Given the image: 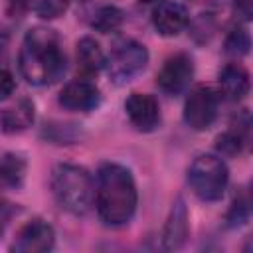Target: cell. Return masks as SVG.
<instances>
[{
	"label": "cell",
	"mask_w": 253,
	"mask_h": 253,
	"mask_svg": "<svg viewBox=\"0 0 253 253\" xmlns=\"http://www.w3.org/2000/svg\"><path fill=\"white\" fill-rule=\"evenodd\" d=\"M65 51L55 30L43 26L28 30L20 47V71L28 83L51 85L65 73Z\"/></svg>",
	"instance_id": "cell-1"
},
{
	"label": "cell",
	"mask_w": 253,
	"mask_h": 253,
	"mask_svg": "<svg viewBox=\"0 0 253 253\" xmlns=\"http://www.w3.org/2000/svg\"><path fill=\"white\" fill-rule=\"evenodd\" d=\"M138 202L136 184L128 168L107 162L97 172L95 206L99 217L113 227L125 225L134 215Z\"/></svg>",
	"instance_id": "cell-2"
},
{
	"label": "cell",
	"mask_w": 253,
	"mask_h": 253,
	"mask_svg": "<svg viewBox=\"0 0 253 253\" xmlns=\"http://www.w3.org/2000/svg\"><path fill=\"white\" fill-rule=\"evenodd\" d=\"M51 192L55 202L73 215H83L95 202L91 174L77 164H57L51 172Z\"/></svg>",
	"instance_id": "cell-3"
},
{
	"label": "cell",
	"mask_w": 253,
	"mask_h": 253,
	"mask_svg": "<svg viewBox=\"0 0 253 253\" xmlns=\"http://www.w3.org/2000/svg\"><path fill=\"white\" fill-rule=\"evenodd\" d=\"M227 166L215 154H200L188 168V182L204 202H217L227 188Z\"/></svg>",
	"instance_id": "cell-4"
},
{
	"label": "cell",
	"mask_w": 253,
	"mask_h": 253,
	"mask_svg": "<svg viewBox=\"0 0 253 253\" xmlns=\"http://www.w3.org/2000/svg\"><path fill=\"white\" fill-rule=\"evenodd\" d=\"M148 63V49L136 40H121L111 49L109 59L105 61L109 77L117 85L132 81L138 73L144 71Z\"/></svg>",
	"instance_id": "cell-5"
},
{
	"label": "cell",
	"mask_w": 253,
	"mask_h": 253,
	"mask_svg": "<svg viewBox=\"0 0 253 253\" xmlns=\"http://www.w3.org/2000/svg\"><path fill=\"white\" fill-rule=\"evenodd\" d=\"M219 93L210 85L194 87L184 103V121L194 130H208L217 119Z\"/></svg>",
	"instance_id": "cell-6"
},
{
	"label": "cell",
	"mask_w": 253,
	"mask_h": 253,
	"mask_svg": "<svg viewBox=\"0 0 253 253\" xmlns=\"http://www.w3.org/2000/svg\"><path fill=\"white\" fill-rule=\"evenodd\" d=\"M194 77V61L188 53H174L170 55L160 71L156 73V85L166 95H178L188 89L190 81Z\"/></svg>",
	"instance_id": "cell-7"
},
{
	"label": "cell",
	"mask_w": 253,
	"mask_h": 253,
	"mask_svg": "<svg viewBox=\"0 0 253 253\" xmlns=\"http://www.w3.org/2000/svg\"><path fill=\"white\" fill-rule=\"evenodd\" d=\"M53 243H55L53 227L47 221L36 217L18 229L10 249L18 253H43V251H49Z\"/></svg>",
	"instance_id": "cell-8"
},
{
	"label": "cell",
	"mask_w": 253,
	"mask_h": 253,
	"mask_svg": "<svg viewBox=\"0 0 253 253\" xmlns=\"http://www.w3.org/2000/svg\"><path fill=\"white\" fill-rule=\"evenodd\" d=\"M130 125L140 132H150L160 125V105L148 93H130L125 101Z\"/></svg>",
	"instance_id": "cell-9"
},
{
	"label": "cell",
	"mask_w": 253,
	"mask_h": 253,
	"mask_svg": "<svg viewBox=\"0 0 253 253\" xmlns=\"http://www.w3.org/2000/svg\"><path fill=\"white\" fill-rule=\"evenodd\" d=\"M190 22V14L184 4L176 0H160L152 10V24L160 36H178Z\"/></svg>",
	"instance_id": "cell-10"
},
{
	"label": "cell",
	"mask_w": 253,
	"mask_h": 253,
	"mask_svg": "<svg viewBox=\"0 0 253 253\" xmlns=\"http://www.w3.org/2000/svg\"><path fill=\"white\" fill-rule=\"evenodd\" d=\"M101 103V91L89 79H75L59 93V105L67 111H93Z\"/></svg>",
	"instance_id": "cell-11"
},
{
	"label": "cell",
	"mask_w": 253,
	"mask_h": 253,
	"mask_svg": "<svg viewBox=\"0 0 253 253\" xmlns=\"http://www.w3.org/2000/svg\"><path fill=\"white\" fill-rule=\"evenodd\" d=\"M190 235V217H188V208L182 198H178L168 213L164 233H162V245L164 249H180Z\"/></svg>",
	"instance_id": "cell-12"
},
{
	"label": "cell",
	"mask_w": 253,
	"mask_h": 253,
	"mask_svg": "<svg viewBox=\"0 0 253 253\" xmlns=\"http://www.w3.org/2000/svg\"><path fill=\"white\" fill-rule=\"evenodd\" d=\"M36 119V107L34 101L28 97H22L16 105L0 111V128L8 134L22 132L34 125Z\"/></svg>",
	"instance_id": "cell-13"
},
{
	"label": "cell",
	"mask_w": 253,
	"mask_h": 253,
	"mask_svg": "<svg viewBox=\"0 0 253 253\" xmlns=\"http://www.w3.org/2000/svg\"><path fill=\"white\" fill-rule=\"evenodd\" d=\"M249 71L241 63H225L219 71V89L229 101H241L249 93Z\"/></svg>",
	"instance_id": "cell-14"
},
{
	"label": "cell",
	"mask_w": 253,
	"mask_h": 253,
	"mask_svg": "<svg viewBox=\"0 0 253 253\" xmlns=\"http://www.w3.org/2000/svg\"><path fill=\"white\" fill-rule=\"evenodd\" d=\"M77 69L81 75L85 77H93L97 75L103 67H105V53L99 45V42H95L93 38H81L77 42Z\"/></svg>",
	"instance_id": "cell-15"
},
{
	"label": "cell",
	"mask_w": 253,
	"mask_h": 253,
	"mask_svg": "<svg viewBox=\"0 0 253 253\" xmlns=\"http://www.w3.org/2000/svg\"><path fill=\"white\" fill-rule=\"evenodd\" d=\"M26 160L16 152H6L0 158V190H16L26 178Z\"/></svg>",
	"instance_id": "cell-16"
},
{
	"label": "cell",
	"mask_w": 253,
	"mask_h": 253,
	"mask_svg": "<svg viewBox=\"0 0 253 253\" xmlns=\"http://www.w3.org/2000/svg\"><path fill=\"white\" fill-rule=\"evenodd\" d=\"M125 20V14L121 8L117 6H103L95 12L93 20H91V26L101 32V34H109V32H115Z\"/></svg>",
	"instance_id": "cell-17"
},
{
	"label": "cell",
	"mask_w": 253,
	"mask_h": 253,
	"mask_svg": "<svg viewBox=\"0 0 253 253\" xmlns=\"http://www.w3.org/2000/svg\"><path fill=\"white\" fill-rule=\"evenodd\" d=\"M251 38L245 28H233L225 38V51L233 57H243L249 53Z\"/></svg>",
	"instance_id": "cell-18"
},
{
	"label": "cell",
	"mask_w": 253,
	"mask_h": 253,
	"mask_svg": "<svg viewBox=\"0 0 253 253\" xmlns=\"http://www.w3.org/2000/svg\"><path fill=\"white\" fill-rule=\"evenodd\" d=\"M34 12L43 20H55L69 8V0H34Z\"/></svg>",
	"instance_id": "cell-19"
},
{
	"label": "cell",
	"mask_w": 253,
	"mask_h": 253,
	"mask_svg": "<svg viewBox=\"0 0 253 253\" xmlns=\"http://www.w3.org/2000/svg\"><path fill=\"white\" fill-rule=\"evenodd\" d=\"M247 217H249V202H247L245 198H237V200L231 204V208H229V211H227V215H225L227 227H237V225L245 223Z\"/></svg>",
	"instance_id": "cell-20"
},
{
	"label": "cell",
	"mask_w": 253,
	"mask_h": 253,
	"mask_svg": "<svg viewBox=\"0 0 253 253\" xmlns=\"http://www.w3.org/2000/svg\"><path fill=\"white\" fill-rule=\"evenodd\" d=\"M14 87H16V83H14L12 73H10L8 69L0 67V101L8 99V97L14 93Z\"/></svg>",
	"instance_id": "cell-21"
},
{
	"label": "cell",
	"mask_w": 253,
	"mask_h": 253,
	"mask_svg": "<svg viewBox=\"0 0 253 253\" xmlns=\"http://www.w3.org/2000/svg\"><path fill=\"white\" fill-rule=\"evenodd\" d=\"M14 206L12 204H6V202H0V235L4 233V229H6V225H8V221H10V217L14 215Z\"/></svg>",
	"instance_id": "cell-22"
},
{
	"label": "cell",
	"mask_w": 253,
	"mask_h": 253,
	"mask_svg": "<svg viewBox=\"0 0 253 253\" xmlns=\"http://www.w3.org/2000/svg\"><path fill=\"white\" fill-rule=\"evenodd\" d=\"M32 4H34V0H8V12L20 16V14H24L26 10H30Z\"/></svg>",
	"instance_id": "cell-23"
},
{
	"label": "cell",
	"mask_w": 253,
	"mask_h": 253,
	"mask_svg": "<svg viewBox=\"0 0 253 253\" xmlns=\"http://www.w3.org/2000/svg\"><path fill=\"white\" fill-rule=\"evenodd\" d=\"M235 12L243 20H249L253 14V0H235Z\"/></svg>",
	"instance_id": "cell-24"
},
{
	"label": "cell",
	"mask_w": 253,
	"mask_h": 253,
	"mask_svg": "<svg viewBox=\"0 0 253 253\" xmlns=\"http://www.w3.org/2000/svg\"><path fill=\"white\" fill-rule=\"evenodd\" d=\"M138 2H144V4H152V2H160V0H138Z\"/></svg>",
	"instance_id": "cell-25"
}]
</instances>
